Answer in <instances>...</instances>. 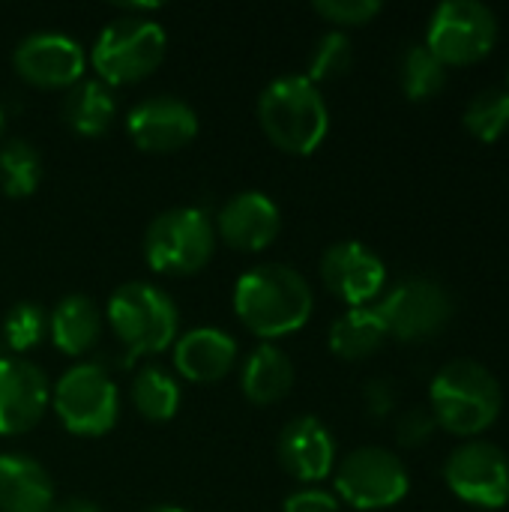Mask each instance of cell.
Masks as SVG:
<instances>
[{"label": "cell", "mask_w": 509, "mask_h": 512, "mask_svg": "<svg viewBox=\"0 0 509 512\" xmlns=\"http://www.w3.org/2000/svg\"><path fill=\"white\" fill-rule=\"evenodd\" d=\"M312 306L309 282L285 264H258L234 285V312L240 324L261 339L297 333L309 321Z\"/></svg>", "instance_id": "cell-1"}, {"label": "cell", "mask_w": 509, "mask_h": 512, "mask_svg": "<svg viewBox=\"0 0 509 512\" xmlns=\"http://www.w3.org/2000/svg\"><path fill=\"white\" fill-rule=\"evenodd\" d=\"M147 512H186V510H180V507H153V510H147Z\"/></svg>", "instance_id": "cell-36"}, {"label": "cell", "mask_w": 509, "mask_h": 512, "mask_svg": "<svg viewBox=\"0 0 509 512\" xmlns=\"http://www.w3.org/2000/svg\"><path fill=\"white\" fill-rule=\"evenodd\" d=\"M54 510V483L48 471L24 456H0V512H51Z\"/></svg>", "instance_id": "cell-19"}, {"label": "cell", "mask_w": 509, "mask_h": 512, "mask_svg": "<svg viewBox=\"0 0 509 512\" xmlns=\"http://www.w3.org/2000/svg\"><path fill=\"white\" fill-rule=\"evenodd\" d=\"M132 405L138 414L150 423H165L177 414L180 408V387L177 381L159 369V366H144L135 381H132Z\"/></svg>", "instance_id": "cell-24"}, {"label": "cell", "mask_w": 509, "mask_h": 512, "mask_svg": "<svg viewBox=\"0 0 509 512\" xmlns=\"http://www.w3.org/2000/svg\"><path fill=\"white\" fill-rule=\"evenodd\" d=\"M387 342V327L375 306H357L330 327V351L342 360H366Z\"/></svg>", "instance_id": "cell-23"}, {"label": "cell", "mask_w": 509, "mask_h": 512, "mask_svg": "<svg viewBox=\"0 0 509 512\" xmlns=\"http://www.w3.org/2000/svg\"><path fill=\"white\" fill-rule=\"evenodd\" d=\"M126 129L138 150L171 153L186 147L198 135V114L189 102L177 96H153L129 111Z\"/></svg>", "instance_id": "cell-14"}, {"label": "cell", "mask_w": 509, "mask_h": 512, "mask_svg": "<svg viewBox=\"0 0 509 512\" xmlns=\"http://www.w3.org/2000/svg\"><path fill=\"white\" fill-rule=\"evenodd\" d=\"M399 81L408 99L423 102L444 90L447 84V66L426 48V42H414L402 51L399 60Z\"/></svg>", "instance_id": "cell-25"}, {"label": "cell", "mask_w": 509, "mask_h": 512, "mask_svg": "<svg viewBox=\"0 0 509 512\" xmlns=\"http://www.w3.org/2000/svg\"><path fill=\"white\" fill-rule=\"evenodd\" d=\"M6 357H12V351L6 348V342L0 339V360H6Z\"/></svg>", "instance_id": "cell-35"}, {"label": "cell", "mask_w": 509, "mask_h": 512, "mask_svg": "<svg viewBox=\"0 0 509 512\" xmlns=\"http://www.w3.org/2000/svg\"><path fill=\"white\" fill-rule=\"evenodd\" d=\"M282 512H339V498L333 492L309 486V489H300V492L288 495Z\"/></svg>", "instance_id": "cell-32"}, {"label": "cell", "mask_w": 509, "mask_h": 512, "mask_svg": "<svg viewBox=\"0 0 509 512\" xmlns=\"http://www.w3.org/2000/svg\"><path fill=\"white\" fill-rule=\"evenodd\" d=\"M48 333V312L36 303H18L9 309L3 321V342L12 354H24L36 348Z\"/></svg>", "instance_id": "cell-29"}, {"label": "cell", "mask_w": 509, "mask_h": 512, "mask_svg": "<svg viewBox=\"0 0 509 512\" xmlns=\"http://www.w3.org/2000/svg\"><path fill=\"white\" fill-rule=\"evenodd\" d=\"M258 123L264 135L291 156H309L330 129L327 102L306 75H282L258 96Z\"/></svg>", "instance_id": "cell-3"}, {"label": "cell", "mask_w": 509, "mask_h": 512, "mask_svg": "<svg viewBox=\"0 0 509 512\" xmlns=\"http://www.w3.org/2000/svg\"><path fill=\"white\" fill-rule=\"evenodd\" d=\"M375 309L387 327V336L399 342H426L450 324L453 297L438 279L408 276L396 282Z\"/></svg>", "instance_id": "cell-9"}, {"label": "cell", "mask_w": 509, "mask_h": 512, "mask_svg": "<svg viewBox=\"0 0 509 512\" xmlns=\"http://www.w3.org/2000/svg\"><path fill=\"white\" fill-rule=\"evenodd\" d=\"M279 462L291 477L318 483L336 468V441L318 417H294L279 435Z\"/></svg>", "instance_id": "cell-17"}, {"label": "cell", "mask_w": 509, "mask_h": 512, "mask_svg": "<svg viewBox=\"0 0 509 512\" xmlns=\"http://www.w3.org/2000/svg\"><path fill=\"white\" fill-rule=\"evenodd\" d=\"M48 333H51V342L63 354L81 357L96 345L102 333V315L93 300L72 294V297H63L48 315Z\"/></svg>", "instance_id": "cell-21"}, {"label": "cell", "mask_w": 509, "mask_h": 512, "mask_svg": "<svg viewBox=\"0 0 509 512\" xmlns=\"http://www.w3.org/2000/svg\"><path fill=\"white\" fill-rule=\"evenodd\" d=\"M0 135H3V108H0Z\"/></svg>", "instance_id": "cell-37"}, {"label": "cell", "mask_w": 509, "mask_h": 512, "mask_svg": "<svg viewBox=\"0 0 509 512\" xmlns=\"http://www.w3.org/2000/svg\"><path fill=\"white\" fill-rule=\"evenodd\" d=\"M363 402H366L369 417L384 420V417H390V414H393V408H396V390H393V384H390V381H384V378H372V381L366 384V390H363Z\"/></svg>", "instance_id": "cell-33"}, {"label": "cell", "mask_w": 509, "mask_h": 512, "mask_svg": "<svg viewBox=\"0 0 509 512\" xmlns=\"http://www.w3.org/2000/svg\"><path fill=\"white\" fill-rule=\"evenodd\" d=\"M501 408V384L477 360L447 363L429 387V411L438 429H447L456 438L474 441L501 417Z\"/></svg>", "instance_id": "cell-2"}, {"label": "cell", "mask_w": 509, "mask_h": 512, "mask_svg": "<svg viewBox=\"0 0 509 512\" xmlns=\"http://www.w3.org/2000/svg\"><path fill=\"white\" fill-rule=\"evenodd\" d=\"M450 492L480 510H501L509 504V456L489 441H468L444 465Z\"/></svg>", "instance_id": "cell-11"}, {"label": "cell", "mask_w": 509, "mask_h": 512, "mask_svg": "<svg viewBox=\"0 0 509 512\" xmlns=\"http://www.w3.org/2000/svg\"><path fill=\"white\" fill-rule=\"evenodd\" d=\"M354 63V48H351V39L342 33V30H330L324 33L312 54H309V69H306V78L312 84L318 81H330V78H339L351 69Z\"/></svg>", "instance_id": "cell-28"}, {"label": "cell", "mask_w": 509, "mask_h": 512, "mask_svg": "<svg viewBox=\"0 0 509 512\" xmlns=\"http://www.w3.org/2000/svg\"><path fill=\"white\" fill-rule=\"evenodd\" d=\"M237 363V342L216 327H198L177 339L174 366L186 381L213 384L225 378Z\"/></svg>", "instance_id": "cell-18"}, {"label": "cell", "mask_w": 509, "mask_h": 512, "mask_svg": "<svg viewBox=\"0 0 509 512\" xmlns=\"http://www.w3.org/2000/svg\"><path fill=\"white\" fill-rule=\"evenodd\" d=\"M48 378L39 366L6 357L0 360V435L30 432L48 408Z\"/></svg>", "instance_id": "cell-15"}, {"label": "cell", "mask_w": 509, "mask_h": 512, "mask_svg": "<svg viewBox=\"0 0 509 512\" xmlns=\"http://www.w3.org/2000/svg\"><path fill=\"white\" fill-rule=\"evenodd\" d=\"M294 387V363L276 345H258L243 369H240V390L255 405H276Z\"/></svg>", "instance_id": "cell-20"}, {"label": "cell", "mask_w": 509, "mask_h": 512, "mask_svg": "<svg viewBox=\"0 0 509 512\" xmlns=\"http://www.w3.org/2000/svg\"><path fill=\"white\" fill-rule=\"evenodd\" d=\"M462 123H465V129H468L477 141H483V144L498 141V138L509 129L507 87H486V90H480V93L465 105Z\"/></svg>", "instance_id": "cell-26"}, {"label": "cell", "mask_w": 509, "mask_h": 512, "mask_svg": "<svg viewBox=\"0 0 509 512\" xmlns=\"http://www.w3.org/2000/svg\"><path fill=\"white\" fill-rule=\"evenodd\" d=\"M42 180V159L27 141H6L0 147V189L9 198H27Z\"/></svg>", "instance_id": "cell-27"}, {"label": "cell", "mask_w": 509, "mask_h": 512, "mask_svg": "<svg viewBox=\"0 0 509 512\" xmlns=\"http://www.w3.org/2000/svg\"><path fill=\"white\" fill-rule=\"evenodd\" d=\"M321 279L348 309L369 306L387 288V267L384 261L357 240H342L330 246L321 258Z\"/></svg>", "instance_id": "cell-13"}, {"label": "cell", "mask_w": 509, "mask_h": 512, "mask_svg": "<svg viewBox=\"0 0 509 512\" xmlns=\"http://www.w3.org/2000/svg\"><path fill=\"white\" fill-rule=\"evenodd\" d=\"M108 327L126 348V363L135 357L162 354L177 339V306L174 300L147 282H126L108 300Z\"/></svg>", "instance_id": "cell-4"}, {"label": "cell", "mask_w": 509, "mask_h": 512, "mask_svg": "<svg viewBox=\"0 0 509 512\" xmlns=\"http://www.w3.org/2000/svg\"><path fill=\"white\" fill-rule=\"evenodd\" d=\"M411 489L408 468L384 447H360L336 468V492L354 510H387L405 501Z\"/></svg>", "instance_id": "cell-10"}, {"label": "cell", "mask_w": 509, "mask_h": 512, "mask_svg": "<svg viewBox=\"0 0 509 512\" xmlns=\"http://www.w3.org/2000/svg\"><path fill=\"white\" fill-rule=\"evenodd\" d=\"M168 36L159 21L144 15H123L105 24L93 45V66L102 84H135L159 69Z\"/></svg>", "instance_id": "cell-5"}, {"label": "cell", "mask_w": 509, "mask_h": 512, "mask_svg": "<svg viewBox=\"0 0 509 512\" xmlns=\"http://www.w3.org/2000/svg\"><path fill=\"white\" fill-rule=\"evenodd\" d=\"M498 42V18L480 0H444L426 30V48L444 66H471Z\"/></svg>", "instance_id": "cell-8"}, {"label": "cell", "mask_w": 509, "mask_h": 512, "mask_svg": "<svg viewBox=\"0 0 509 512\" xmlns=\"http://www.w3.org/2000/svg\"><path fill=\"white\" fill-rule=\"evenodd\" d=\"M282 228L279 207L264 192H240L225 201L216 219V234L237 252L267 249Z\"/></svg>", "instance_id": "cell-16"}, {"label": "cell", "mask_w": 509, "mask_h": 512, "mask_svg": "<svg viewBox=\"0 0 509 512\" xmlns=\"http://www.w3.org/2000/svg\"><path fill=\"white\" fill-rule=\"evenodd\" d=\"M12 63L15 72L36 84V87H48V90H69L81 81L87 57L78 39L66 36V33H30L24 36L15 51H12Z\"/></svg>", "instance_id": "cell-12"}, {"label": "cell", "mask_w": 509, "mask_h": 512, "mask_svg": "<svg viewBox=\"0 0 509 512\" xmlns=\"http://www.w3.org/2000/svg\"><path fill=\"white\" fill-rule=\"evenodd\" d=\"M54 512H102L90 498H69V501H63V504H57Z\"/></svg>", "instance_id": "cell-34"}, {"label": "cell", "mask_w": 509, "mask_h": 512, "mask_svg": "<svg viewBox=\"0 0 509 512\" xmlns=\"http://www.w3.org/2000/svg\"><path fill=\"white\" fill-rule=\"evenodd\" d=\"M57 420L84 438H96L114 429L120 414V396L111 375L99 363H78L63 372L51 396Z\"/></svg>", "instance_id": "cell-7"}, {"label": "cell", "mask_w": 509, "mask_h": 512, "mask_svg": "<svg viewBox=\"0 0 509 512\" xmlns=\"http://www.w3.org/2000/svg\"><path fill=\"white\" fill-rule=\"evenodd\" d=\"M216 249V225L198 207H171L159 213L144 234V255L156 273L192 276L207 267Z\"/></svg>", "instance_id": "cell-6"}, {"label": "cell", "mask_w": 509, "mask_h": 512, "mask_svg": "<svg viewBox=\"0 0 509 512\" xmlns=\"http://www.w3.org/2000/svg\"><path fill=\"white\" fill-rule=\"evenodd\" d=\"M507 90H509V66H507Z\"/></svg>", "instance_id": "cell-38"}, {"label": "cell", "mask_w": 509, "mask_h": 512, "mask_svg": "<svg viewBox=\"0 0 509 512\" xmlns=\"http://www.w3.org/2000/svg\"><path fill=\"white\" fill-rule=\"evenodd\" d=\"M435 432H438V423L429 408H408L396 420V441L408 450L429 444Z\"/></svg>", "instance_id": "cell-31"}, {"label": "cell", "mask_w": 509, "mask_h": 512, "mask_svg": "<svg viewBox=\"0 0 509 512\" xmlns=\"http://www.w3.org/2000/svg\"><path fill=\"white\" fill-rule=\"evenodd\" d=\"M114 117H117L114 93L99 78H81L63 96V120L78 135L96 138L111 129Z\"/></svg>", "instance_id": "cell-22"}, {"label": "cell", "mask_w": 509, "mask_h": 512, "mask_svg": "<svg viewBox=\"0 0 509 512\" xmlns=\"http://www.w3.org/2000/svg\"><path fill=\"white\" fill-rule=\"evenodd\" d=\"M312 9L330 24L360 27V24H369L381 12V3L378 0H315Z\"/></svg>", "instance_id": "cell-30"}]
</instances>
